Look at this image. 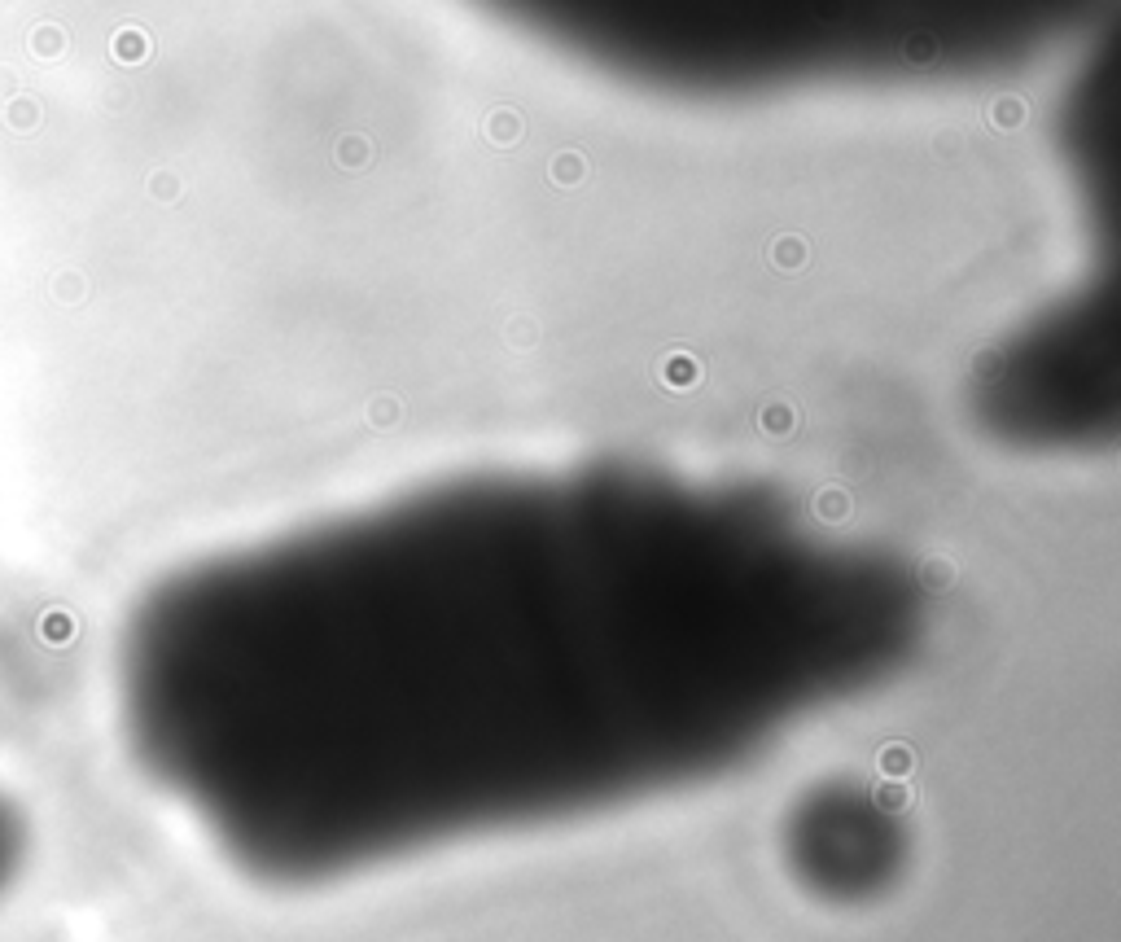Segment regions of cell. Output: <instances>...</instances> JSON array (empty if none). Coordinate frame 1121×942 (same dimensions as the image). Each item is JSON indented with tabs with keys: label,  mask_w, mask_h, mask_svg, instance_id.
<instances>
[]
</instances>
